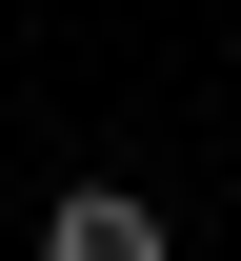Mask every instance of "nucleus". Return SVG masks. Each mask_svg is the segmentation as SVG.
<instances>
[{"label":"nucleus","mask_w":241,"mask_h":261,"mask_svg":"<svg viewBox=\"0 0 241 261\" xmlns=\"http://www.w3.org/2000/svg\"><path fill=\"white\" fill-rule=\"evenodd\" d=\"M40 261H161V201L141 181H81L61 221H40Z\"/></svg>","instance_id":"f257e3e1"}]
</instances>
